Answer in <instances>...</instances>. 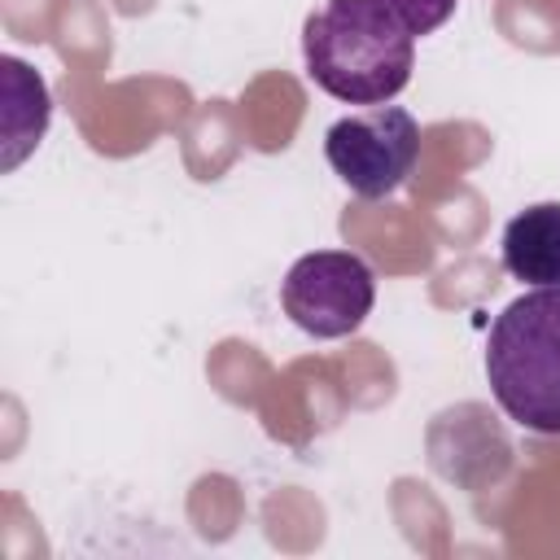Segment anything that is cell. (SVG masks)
<instances>
[{"mask_svg": "<svg viewBox=\"0 0 560 560\" xmlns=\"http://www.w3.org/2000/svg\"><path fill=\"white\" fill-rule=\"evenodd\" d=\"M302 61L319 92L385 105L411 83L416 35L381 0H324L302 22Z\"/></svg>", "mask_w": 560, "mask_h": 560, "instance_id": "obj_1", "label": "cell"}, {"mask_svg": "<svg viewBox=\"0 0 560 560\" xmlns=\"http://www.w3.org/2000/svg\"><path fill=\"white\" fill-rule=\"evenodd\" d=\"M486 381L508 420L560 438V284L503 306L486 341Z\"/></svg>", "mask_w": 560, "mask_h": 560, "instance_id": "obj_2", "label": "cell"}, {"mask_svg": "<svg viewBox=\"0 0 560 560\" xmlns=\"http://www.w3.org/2000/svg\"><path fill=\"white\" fill-rule=\"evenodd\" d=\"M324 158L354 197H394L416 171L420 122L402 105H372L363 114H346L324 131Z\"/></svg>", "mask_w": 560, "mask_h": 560, "instance_id": "obj_3", "label": "cell"}, {"mask_svg": "<svg viewBox=\"0 0 560 560\" xmlns=\"http://www.w3.org/2000/svg\"><path fill=\"white\" fill-rule=\"evenodd\" d=\"M280 306L302 332L319 341H337V337L359 332L363 319L372 315L376 276L350 249H315V254H302L284 271Z\"/></svg>", "mask_w": 560, "mask_h": 560, "instance_id": "obj_4", "label": "cell"}, {"mask_svg": "<svg viewBox=\"0 0 560 560\" xmlns=\"http://www.w3.org/2000/svg\"><path fill=\"white\" fill-rule=\"evenodd\" d=\"M0 171L22 166V158L44 140L52 118L48 83L18 57H0Z\"/></svg>", "mask_w": 560, "mask_h": 560, "instance_id": "obj_5", "label": "cell"}, {"mask_svg": "<svg viewBox=\"0 0 560 560\" xmlns=\"http://www.w3.org/2000/svg\"><path fill=\"white\" fill-rule=\"evenodd\" d=\"M503 271L529 289H556L560 284V201L525 206L508 219L503 241Z\"/></svg>", "mask_w": 560, "mask_h": 560, "instance_id": "obj_6", "label": "cell"}, {"mask_svg": "<svg viewBox=\"0 0 560 560\" xmlns=\"http://www.w3.org/2000/svg\"><path fill=\"white\" fill-rule=\"evenodd\" d=\"M411 35H429V31H438L451 13H455V4L459 0H381Z\"/></svg>", "mask_w": 560, "mask_h": 560, "instance_id": "obj_7", "label": "cell"}]
</instances>
